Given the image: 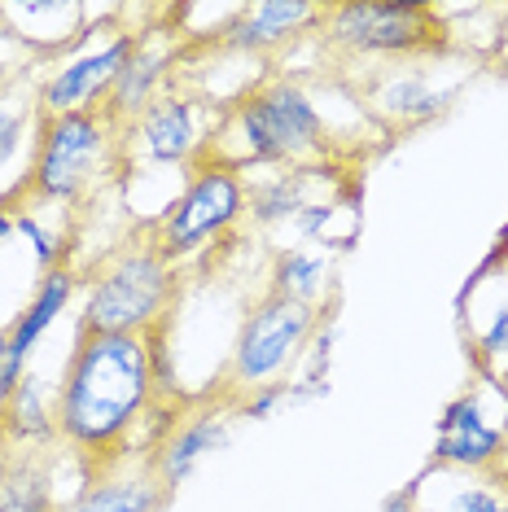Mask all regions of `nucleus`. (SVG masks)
Masks as SVG:
<instances>
[{"mask_svg":"<svg viewBox=\"0 0 508 512\" xmlns=\"http://www.w3.org/2000/svg\"><path fill=\"white\" fill-rule=\"evenodd\" d=\"M132 49H136V27H101L84 44H71L66 53H57L49 71H40V79L31 84L36 114L53 119V114L106 110L110 88L123 75Z\"/></svg>","mask_w":508,"mask_h":512,"instance_id":"obj_8","label":"nucleus"},{"mask_svg":"<svg viewBox=\"0 0 508 512\" xmlns=\"http://www.w3.org/2000/svg\"><path fill=\"white\" fill-rule=\"evenodd\" d=\"M184 57H189V44H184V36L176 27L136 31V49H132V57H127L123 75L114 79L110 101H106V114L123 127V132L141 119L163 92L176 88Z\"/></svg>","mask_w":508,"mask_h":512,"instance_id":"obj_12","label":"nucleus"},{"mask_svg":"<svg viewBox=\"0 0 508 512\" xmlns=\"http://www.w3.org/2000/svg\"><path fill=\"white\" fill-rule=\"evenodd\" d=\"M333 154V127L325 110L316 106L311 88L294 75H268L254 84L233 110L219 114L211 162H224L233 171L250 167H316Z\"/></svg>","mask_w":508,"mask_h":512,"instance_id":"obj_2","label":"nucleus"},{"mask_svg":"<svg viewBox=\"0 0 508 512\" xmlns=\"http://www.w3.org/2000/svg\"><path fill=\"white\" fill-rule=\"evenodd\" d=\"M167 403L154 372V337L75 333L57 377V442L88 469L145 456L141 438L154 407Z\"/></svg>","mask_w":508,"mask_h":512,"instance_id":"obj_1","label":"nucleus"},{"mask_svg":"<svg viewBox=\"0 0 508 512\" xmlns=\"http://www.w3.org/2000/svg\"><path fill=\"white\" fill-rule=\"evenodd\" d=\"M381 512H421V491L417 486H403V491H395L381 504Z\"/></svg>","mask_w":508,"mask_h":512,"instance_id":"obj_27","label":"nucleus"},{"mask_svg":"<svg viewBox=\"0 0 508 512\" xmlns=\"http://www.w3.org/2000/svg\"><path fill=\"white\" fill-rule=\"evenodd\" d=\"M491 390L495 381L482 377V386H473L465 394H456L447 403L443 421H438L434 438V464L452 473H491L495 464H504L508 456V416L495 421L491 412Z\"/></svg>","mask_w":508,"mask_h":512,"instance_id":"obj_11","label":"nucleus"},{"mask_svg":"<svg viewBox=\"0 0 508 512\" xmlns=\"http://www.w3.org/2000/svg\"><path fill=\"white\" fill-rule=\"evenodd\" d=\"M355 97L381 132H408V127L443 119L456 101V84H438L434 66L412 57V62H386L373 75H364Z\"/></svg>","mask_w":508,"mask_h":512,"instance_id":"obj_10","label":"nucleus"},{"mask_svg":"<svg viewBox=\"0 0 508 512\" xmlns=\"http://www.w3.org/2000/svg\"><path fill=\"white\" fill-rule=\"evenodd\" d=\"M246 193H250V184L241 171L202 158L184 176L180 193L163 206V215L149 228V237H154V246L176 267L198 263L215 246L233 241L237 228L246 224Z\"/></svg>","mask_w":508,"mask_h":512,"instance_id":"obj_6","label":"nucleus"},{"mask_svg":"<svg viewBox=\"0 0 508 512\" xmlns=\"http://www.w3.org/2000/svg\"><path fill=\"white\" fill-rule=\"evenodd\" d=\"M316 40L346 62H412L447 53L452 27L443 22V9L421 0H346L325 9Z\"/></svg>","mask_w":508,"mask_h":512,"instance_id":"obj_5","label":"nucleus"},{"mask_svg":"<svg viewBox=\"0 0 508 512\" xmlns=\"http://www.w3.org/2000/svg\"><path fill=\"white\" fill-rule=\"evenodd\" d=\"M0 438L5 447H57V386L27 372L0 403Z\"/></svg>","mask_w":508,"mask_h":512,"instance_id":"obj_18","label":"nucleus"},{"mask_svg":"<svg viewBox=\"0 0 508 512\" xmlns=\"http://www.w3.org/2000/svg\"><path fill=\"white\" fill-rule=\"evenodd\" d=\"M473 359L491 381H500V386L508 381V302H500L491 311L487 329L473 337Z\"/></svg>","mask_w":508,"mask_h":512,"instance_id":"obj_22","label":"nucleus"},{"mask_svg":"<svg viewBox=\"0 0 508 512\" xmlns=\"http://www.w3.org/2000/svg\"><path fill=\"white\" fill-rule=\"evenodd\" d=\"M5 346H9V333L0 329V364H5Z\"/></svg>","mask_w":508,"mask_h":512,"instance_id":"obj_29","label":"nucleus"},{"mask_svg":"<svg viewBox=\"0 0 508 512\" xmlns=\"http://www.w3.org/2000/svg\"><path fill=\"white\" fill-rule=\"evenodd\" d=\"M0 451H5V438H0Z\"/></svg>","mask_w":508,"mask_h":512,"instance_id":"obj_31","label":"nucleus"},{"mask_svg":"<svg viewBox=\"0 0 508 512\" xmlns=\"http://www.w3.org/2000/svg\"><path fill=\"white\" fill-rule=\"evenodd\" d=\"M285 403H294L290 381H276V386H263V390L246 394V399L237 403V412H241V416H250V421H268L276 407H285Z\"/></svg>","mask_w":508,"mask_h":512,"instance_id":"obj_26","label":"nucleus"},{"mask_svg":"<svg viewBox=\"0 0 508 512\" xmlns=\"http://www.w3.org/2000/svg\"><path fill=\"white\" fill-rule=\"evenodd\" d=\"M31 114H36V101H22V88H0V171L31 132Z\"/></svg>","mask_w":508,"mask_h":512,"instance_id":"obj_23","label":"nucleus"},{"mask_svg":"<svg viewBox=\"0 0 508 512\" xmlns=\"http://www.w3.org/2000/svg\"><path fill=\"white\" fill-rule=\"evenodd\" d=\"M316 176H320V162L316 167H290V171H272V176H263L259 184H250V193H246V219L259 232L290 228L298 206L307 202Z\"/></svg>","mask_w":508,"mask_h":512,"instance_id":"obj_20","label":"nucleus"},{"mask_svg":"<svg viewBox=\"0 0 508 512\" xmlns=\"http://www.w3.org/2000/svg\"><path fill=\"white\" fill-rule=\"evenodd\" d=\"M167 504L149 456H123L84 473V486L66 495L62 512H158Z\"/></svg>","mask_w":508,"mask_h":512,"instance_id":"obj_16","label":"nucleus"},{"mask_svg":"<svg viewBox=\"0 0 508 512\" xmlns=\"http://www.w3.org/2000/svg\"><path fill=\"white\" fill-rule=\"evenodd\" d=\"M14 206H9V197H5V202H0V250H5L9 246V241H14L18 237V232H14Z\"/></svg>","mask_w":508,"mask_h":512,"instance_id":"obj_28","label":"nucleus"},{"mask_svg":"<svg viewBox=\"0 0 508 512\" xmlns=\"http://www.w3.org/2000/svg\"><path fill=\"white\" fill-rule=\"evenodd\" d=\"M320 18H325V5H307V0H250V5H237L219 49L259 62V57L285 53L298 40L316 36Z\"/></svg>","mask_w":508,"mask_h":512,"instance_id":"obj_15","label":"nucleus"},{"mask_svg":"<svg viewBox=\"0 0 508 512\" xmlns=\"http://www.w3.org/2000/svg\"><path fill=\"white\" fill-rule=\"evenodd\" d=\"M176 302H180V267L154 246L149 232H141V237L114 246L84 276L75 333L79 337L84 333L154 337L171 324Z\"/></svg>","mask_w":508,"mask_h":512,"instance_id":"obj_3","label":"nucleus"},{"mask_svg":"<svg viewBox=\"0 0 508 512\" xmlns=\"http://www.w3.org/2000/svg\"><path fill=\"white\" fill-rule=\"evenodd\" d=\"M114 162H123V127L106 110L53 114L36 123V149L22 180V193L36 202L75 206L110 180Z\"/></svg>","mask_w":508,"mask_h":512,"instance_id":"obj_4","label":"nucleus"},{"mask_svg":"<svg viewBox=\"0 0 508 512\" xmlns=\"http://www.w3.org/2000/svg\"><path fill=\"white\" fill-rule=\"evenodd\" d=\"M215 127H219V110H211L193 92L171 88L123 132V167L127 171H145V167L193 171L211 154Z\"/></svg>","mask_w":508,"mask_h":512,"instance_id":"obj_9","label":"nucleus"},{"mask_svg":"<svg viewBox=\"0 0 508 512\" xmlns=\"http://www.w3.org/2000/svg\"><path fill=\"white\" fill-rule=\"evenodd\" d=\"M40 57L27 49V40L14 31V22L0 9V88H22V79L36 71Z\"/></svg>","mask_w":508,"mask_h":512,"instance_id":"obj_25","label":"nucleus"},{"mask_svg":"<svg viewBox=\"0 0 508 512\" xmlns=\"http://www.w3.org/2000/svg\"><path fill=\"white\" fill-rule=\"evenodd\" d=\"M333 289V259L311 246H281L268 267V294L303 302V307L325 311V298Z\"/></svg>","mask_w":508,"mask_h":512,"instance_id":"obj_19","label":"nucleus"},{"mask_svg":"<svg viewBox=\"0 0 508 512\" xmlns=\"http://www.w3.org/2000/svg\"><path fill=\"white\" fill-rule=\"evenodd\" d=\"M495 71H500V75L508 79V49H504V57H500V66H495Z\"/></svg>","mask_w":508,"mask_h":512,"instance_id":"obj_30","label":"nucleus"},{"mask_svg":"<svg viewBox=\"0 0 508 512\" xmlns=\"http://www.w3.org/2000/svg\"><path fill=\"white\" fill-rule=\"evenodd\" d=\"M57 447H5L0 451V512H62L57 499Z\"/></svg>","mask_w":508,"mask_h":512,"instance_id":"obj_17","label":"nucleus"},{"mask_svg":"<svg viewBox=\"0 0 508 512\" xmlns=\"http://www.w3.org/2000/svg\"><path fill=\"white\" fill-rule=\"evenodd\" d=\"M325 316L329 311L303 307V302L276 298V294H263L259 302H250V311L237 324L233 355H228L224 390L219 394L237 407L254 390L290 381V372L303 364L307 342L316 337Z\"/></svg>","mask_w":508,"mask_h":512,"instance_id":"obj_7","label":"nucleus"},{"mask_svg":"<svg viewBox=\"0 0 508 512\" xmlns=\"http://www.w3.org/2000/svg\"><path fill=\"white\" fill-rule=\"evenodd\" d=\"M14 232H18V237H27V246H31V254H36L40 272H53V267H62L66 237H62V232H53L49 224H40L36 211H18L14 215Z\"/></svg>","mask_w":508,"mask_h":512,"instance_id":"obj_24","label":"nucleus"},{"mask_svg":"<svg viewBox=\"0 0 508 512\" xmlns=\"http://www.w3.org/2000/svg\"><path fill=\"white\" fill-rule=\"evenodd\" d=\"M233 412L237 407L224 394H211L206 403H189L180 412V421L167 429V438L149 451V469L163 482V491L171 495L176 486H184L193 477V469L211 456V451L228 447L233 438Z\"/></svg>","mask_w":508,"mask_h":512,"instance_id":"obj_13","label":"nucleus"},{"mask_svg":"<svg viewBox=\"0 0 508 512\" xmlns=\"http://www.w3.org/2000/svg\"><path fill=\"white\" fill-rule=\"evenodd\" d=\"M421 512H430V508H421ZM434 512H508V486L495 482L491 473H460V486H452V491L438 499Z\"/></svg>","mask_w":508,"mask_h":512,"instance_id":"obj_21","label":"nucleus"},{"mask_svg":"<svg viewBox=\"0 0 508 512\" xmlns=\"http://www.w3.org/2000/svg\"><path fill=\"white\" fill-rule=\"evenodd\" d=\"M79 298V276L75 267H53V272H40L36 289H31L27 307L14 316L9 324V346H5V364H0V403L9 399V394L18 390V381L31 372V355H36V346L49 337V329L57 320L71 311V302Z\"/></svg>","mask_w":508,"mask_h":512,"instance_id":"obj_14","label":"nucleus"}]
</instances>
